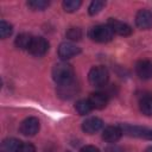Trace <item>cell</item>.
I'll use <instances>...</instances> for the list:
<instances>
[{"label":"cell","mask_w":152,"mask_h":152,"mask_svg":"<svg viewBox=\"0 0 152 152\" xmlns=\"http://www.w3.org/2000/svg\"><path fill=\"white\" fill-rule=\"evenodd\" d=\"M82 5V2L80 0H65L63 1V8L65 12H75L80 8V6Z\"/></svg>","instance_id":"obj_18"},{"label":"cell","mask_w":152,"mask_h":152,"mask_svg":"<svg viewBox=\"0 0 152 152\" xmlns=\"http://www.w3.org/2000/svg\"><path fill=\"white\" fill-rule=\"evenodd\" d=\"M135 24L141 30H148L152 27V12L148 10H140L135 15Z\"/></svg>","instance_id":"obj_8"},{"label":"cell","mask_w":152,"mask_h":152,"mask_svg":"<svg viewBox=\"0 0 152 152\" xmlns=\"http://www.w3.org/2000/svg\"><path fill=\"white\" fill-rule=\"evenodd\" d=\"M106 152H124V151H122L121 147L115 146V145H112V146H109V147L106 148Z\"/></svg>","instance_id":"obj_25"},{"label":"cell","mask_w":152,"mask_h":152,"mask_svg":"<svg viewBox=\"0 0 152 152\" xmlns=\"http://www.w3.org/2000/svg\"><path fill=\"white\" fill-rule=\"evenodd\" d=\"M108 26L112 28V31L119 36H129L132 33V28L129 25H127L126 23L124 21H120V20H116V19H113L110 18L108 20Z\"/></svg>","instance_id":"obj_10"},{"label":"cell","mask_w":152,"mask_h":152,"mask_svg":"<svg viewBox=\"0 0 152 152\" xmlns=\"http://www.w3.org/2000/svg\"><path fill=\"white\" fill-rule=\"evenodd\" d=\"M32 39H33V37L31 34H28V33H20L15 38L14 44L20 50H28V48H30V45L32 43Z\"/></svg>","instance_id":"obj_14"},{"label":"cell","mask_w":152,"mask_h":152,"mask_svg":"<svg viewBox=\"0 0 152 152\" xmlns=\"http://www.w3.org/2000/svg\"><path fill=\"white\" fill-rule=\"evenodd\" d=\"M12 32H13L12 25L5 20H1L0 21V36H1V38L5 39L7 37H10L12 34Z\"/></svg>","instance_id":"obj_20"},{"label":"cell","mask_w":152,"mask_h":152,"mask_svg":"<svg viewBox=\"0 0 152 152\" xmlns=\"http://www.w3.org/2000/svg\"><path fill=\"white\" fill-rule=\"evenodd\" d=\"M18 152H36V147L30 142H21Z\"/></svg>","instance_id":"obj_23"},{"label":"cell","mask_w":152,"mask_h":152,"mask_svg":"<svg viewBox=\"0 0 152 152\" xmlns=\"http://www.w3.org/2000/svg\"><path fill=\"white\" fill-rule=\"evenodd\" d=\"M109 78V74L108 70L102 66V65H96L94 68L90 69L89 74H88V80L89 83L94 87H102L108 82Z\"/></svg>","instance_id":"obj_3"},{"label":"cell","mask_w":152,"mask_h":152,"mask_svg":"<svg viewBox=\"0 0 152 152\" xmlns=\"http://www.w3.org/2000/svg\"><path fill=\"white\" fill-rule=\"evenodd\" d=\"M144 138L152 140V129H147V128H146V131H145V133H144Z\"/></svg>","instance_id":"obj_26"},{"label":"cell","mask_w":152,"mask_h":152,"mask_svg":"<svg viewBox=\"0 0 152 152\" xmlns=\"http://www.w3.org/2000/svg\"><path fill=\"white\" fill-rule=\"evenodd\" d=\"M77 91H78V86L75 80L70 83L58 86V88H57V94L62 99H71L74 95L77 94Z\"/></svg>","instance_id":"obj_13"},{"label":"cell","mask_w":152,"mask_h":152,"mask_svg":"<svg viewBox=\"0 0 152 152\" xmlns=\"http://www.w3.org/2000/svg\"><path fill=\"white\" fill-rule=\"evenodd\" d=\"M49 50V43L43 37H33L32 43L28 48V52L36 57L44 56Z\"/></svg>","instance_id":"obj_5"},{"label":"cell","mask_w":152,"mask_h":152,"mask_svg":"<svg viewBox=\"0 0 152 152\" xmlns=\"http://www.w3.org/2000/svg\"><path fill=\"white\" fill-rule=\"evenodd\" d=\"M135 72L141 80H150L152 77V61L141 59L135 64Z\"/></svg>","instance_id":"obj_7"},{"label":"cell","mask_w":152,"mask_h":152,"mask_svg":"<svg viewBox=\"0 0 152 152\" xmlns=\"http://www.w3.org/2000/svg\"><path fill=\"white\" fill-rule=\"evenodd\" d=\"M146 152H152V146H150V147H147V150H146Z\"/></svg>","instance_id":"obj_27"},{"label":"cell","mask_w":152,"mask_h":152,"mask_svg":"<svg viewBox=\"0 0 152 152\" xmlns=\"http://www.w3.org/2000/svg\"><path fill=\"white\" fill-rule=\"evenodd\" d=\"M139 108L142 114L151 116L152 115V96H145L139 102Z\"/></svg>","instance_id":"obj_16"},{"label":"cell","mask_w":152,"mask_h":152,"mask_svg":"<svg viewBox=\"0 0 152 152\" xmlns=\"http://www.w3.org/2000/svg\"><path fill=\"white\" fill-rule=\"evenodd\" d=\"M80 152H100V150L97 147L93 146V145H87V146L82 147Z\"/></svg>","instance_id":"obj_24"},{"label":"cell","mask_w":152,"mask_h":152,"mask_svg":"<svg viewBox=\"0 0 152 152\" xmlns=\"http://www.w3.org/2000/svg\"><path fill=\"white\" fill-rule=\"evenodd\" d=\"M80 52H81V49L70 42H64L58 48V56L62 59H70L76 55H78Z\"/></svg>","instance_id":"obj_6"},{"label":"cell","mask_w":152,"mask_h":152,"mask_svg":"<svg viewBox=\"0 0 152 152\" xmlns=\"http://www.w3.org/2000/svg\"><path fill=\"white\" fill-rule=\"evenodd\" d=\"M39 120L34 116H30V118H26L21 124H20V127H19V131L23 135H26V137H32V135H36L39 131Z\"/></svg>","instance_id":"obj_4"},{"label":"cell","mask_w":152,"mask_h":152,"mask_svg":"<svg viewBox=\"0 0 152 152\" xmlns=\"http://www.w3.org/2000/svg\"><path fill=\"white\" fill-rule=\"evenodd\" d=\"M52 78L58 86L72 82L75 80V74H74L72 66L64 62L56 64L52 69Z\"/></svg>","instance_id":"obj_1"},{"label":"cell","mask_w":152,"mask_h":152,"mask_svg":"<svg viewBox=\"0 0 152 152\" xmlns=\"http://www.w3.org/2000/svg\"><path fill=\"white\" fill-rule=\"evenodd\" d=\"M66 152H70V151H66Z\"/></svg>","instance_id":"obj_28"},{"label":"cell","mask_w":152,"mask_h":152,"mask_svg":"<svg viewBox=\"0 0 152 152\" xmlns=\"http://www.w3.org/2000/svg\"><path fill=\"white\" fill-rule=\"evenodd\" d=\"M66 37L70 40H80L82 38V31L78 27H70L66 31Z\"/></svg>","instance_id":"obj_22"},{"label":"cell","mask_w":152,"mask_h":152,"mask_svg":"<svg viewBox=\"0 0 152 152\" xmlns=\"http://www.w3.org/2000/svg\"><path fill=\"white\" fill-rule=\"evenodd\" d=\"M49 5H50V2L45 1V0H30V1H27V6L32 10H34V11L45 10Z\"/></svg>","instance_id":"obj_19"},{"label":"cell","mask_w":152,"mask_h":152,"mask_svg":"<svg viewBox=\"0 0 152 152\" xmlns=\"http://www.w3.org/2000/svg\"><path fill=\"white\" fill-rule=\"evenodd\" d=\"M104 1H100V0H95V1H91L90 5H89V8H88V12L90 15H95L97 14L103 7H104Z\"/></svg>","instance_id":"obj_21"},{"label":"cell","mask_w":152,"mask_h":152,"mask_svg":"<svg viewBox=\"0 0 152 152\" xmlns=\"http://www.w3.org/2000/svg\"><path fill=\"white\" fill-rule=\"evenodd\" d=\"M75 109H76V112H77L80 115H86V114H88L93 108H91V106H90V103H89L88 100H78V101L76 102V104H75Z\"/></svg>","instance_id":"obj_17"},{"label":"cell","mask_w":152,"mask_h":152,"mask_svg":"<svg viewBox=\"0 0 152 152\" xmlns=\"http://www.w3.org/2000/svg\"><path fill=\"white\" fill-rule=\"evenodd\" d=\"M20 145H21V141L15 138L5 139L2 142V152H18Z\"/></svg>","instance_id":"obj_15"},{"label":"cell","mask_w":152,"mask_h":152,"mask_svg":"<svg viewBox=\"0 0 152 152\" xmlns=\"http://www.w3.org/2000/svg\"><path fill=\"white\" fill-rule=\"evenodd\" d=\"M88 36L94 42L107 43V42L112 40V38L114 36V32L108 26V24L107 25H96V26H93L88 31Z\"/></svg>","instance_id":"obj_2"},{"label":"cell","mask_w":152,"mask_h":152,"mask_svg":"<svg viewBox=\"0 0 152 152\" xmlns=\"http://www.w3.org/2000/svg\"><path fill=\"white\" fill-rule=\"evenodd\" d=\"M103 126V121L96 116H91V118H88L83 121L82 124V129L88 133V134H94L96 132H99Z\"/></svg>","instance_id":"obj_11"},{"label":"cell","mask_w":152,"mask_h":152,"mask_svg":"<svg viewBox=\"0 0 152 152\" xmlns=\"http://www.w3.org/2000/svg\"><path fill=\"white\" fill-rule=\"evenodd\" d=\"M88 101L93 109H102L108 103V96L104 93L96 91L90 94V96L88 97Z\"/></svg>","instance_id":"obj_12"},{"label":"cell","mask_w":152,"mask_h":152,"mask_svg":"<svg viewBox=\"0 0 152 152\" xmlns=\"http://www.w3.org/2000/svg\"><path fill=\"white\" fill-rule=\"evenodd\" d=\"M122 133L124 131L120 126H107L102 132V139L107 142L113 144V142H116L121 138Z\"/></svg>","instance_id":"obj_9"}]
</instances>
